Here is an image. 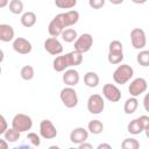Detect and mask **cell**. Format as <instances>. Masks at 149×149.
Masks as SVG:
<instances>
[{
    "label": "cell",
    "instance_id": "12",
    "mask_svg": "<svg viewBox=\"0 0 149 149\" xmlns=\"http://www.w3.org/2000/svg\"><path fill=\"white\" fill-rule=\"evenodd\" d=\"M44 49L47 52L54 56H58L63 52V45L62 43L57 40V37H49L44 41Z\"/></svg>",
    "mask_w": 149,
    "mask_h": 149
},
{
    "label": "cell",
    "instance_id": "19",
    "mask_svg": "<svg viewBox=\"0 0 149 149\" xmlns=\"http://www.w3.org/2000/svg\"><path fill=\"white\" fill-rule=\"evenodd\" d=\"M127 130H128V133H130V134H133V135H139V134H141L144 129H143V126H142L140 119L136 118V119H133V120L127 125Z\"/></svg>",
    "mask_w": 149,
    "mask_h": 149
},
{
    "label": "cell",
    "instance_id": "21",
    "mask_svg": "<svg viewBox=\"0 0 149 149\" xmlns=\"http://www.w3.org/2000/svg\"><path fill=\"white\" fill-rule=\"evenodd\" d=\"M87 130L93 135H99L104 130V123L100 120H91L87 123Z\"/></svg>",
    "mask_w": 149,
    "mask_h": 149
},
{
    "label": "cell",
    "instance_id": "13",
    "mask_svg": "<svg viewBox=\"0 0 149 149\" xmlns=\"http://www.w3.org/2000/svg\"><path fill=\"white\" fill-rule=\"evenodd\" d=\"M13 49L15 52L17 54H21V55H27L29 52H31L33 50V45L31 43L23 38V37H16L14 41H13Z\"/></svg>",
    "mask_w": 149,
    "mask_h": 149
},
{
    "label": "cell",
    "instance_id": "30",
    "mask_svg": "<svg viewBox=\"0 0 149 149\" xmlns=\"http://www.w3.org/2000/svg\"><path fill=\"white\" fill-rule=\"evenodd\" d=\"M55 5L61 9H71L77 5V0H55Z\"/></svg>",
    "mask_w": 149,
    "mask_h": 149
},
{
    "label": "cell",
    "instance_id": "15",
    "mask_svg": "<svg viewBox=\"0 0 149 149\" xmlns=\"http://www.w3.org/2000/svg\"><path fill=\"white\" fill-rule=\"evenodd\" d=\"M88 139V130L84 127H77L70 133V141L74 144H80Z\"/></svg>",
    "mask_w": 149,
    "mask_h": 149
},
{
    "label": "cell",
    "instance_id": "1",
    "mask_svg": "<svg viewBox=\"0 0 149 149\" xmlns=\"http://www.w3.org/2000/svg\"><path fill=\"white\" fill-rule=\"evenodd\" d=\"M133 76H134V69L128 64H121L114 70L113 80L119 85H123L128 80H130Z\"/></svg>",
    "mask_w": 149,
    "mask_h": 149
},
{
    "label": "cell",
    "instance_id": "34",
    "mask_svg": "<svg viewBox=\"0 0 149 149\" xmlns=\"http://www.w3.org/2000/svg\"><path fill=\"white\" fill-rule=\"evenodd\" d=\"M106 0H88V6L92 9H100L105 6Z\"/></svg>",
    "mask_w": 149,
    "mask_h": 149
},
{
    "label": "cell",
    "instance_id": "8",
    "mask_svg": "<svg viewBox=\"0 0 149 149\" xmlns=\"http://www.w3.org/2000/svg\"><path fill=\"white\" fill-rule=\"evenodd\" d=\"M40 135L45 140H52L57 136V129L52 121L44 119L40 122Z\"/></svg>",
    "mask_w": 149,
    "mask_h": 149
},
{
    "label": "cell",
    "instance_id": "11",
    "mask_svg": "<svg viewBox=\"0 0 149 149\" xmlns=\"http://www.w3.org/2000/svg\"><path fill=\"white\" fill-rule=\"evenodd\" d=\"M102 95L111 102H118L121 99V91L114 84H105L102 86Z\"/></svg>",
    "mask_w": 149,
    "mask_h": 149
},
{
    "label": "cell",
    "instance_id": "2",
    "mask_svg": "<svg viewBox=\"0 0 149 149\" xmlns=\"http://www.w3.org/2000/svg\"><path fill=\"white\" fill-rule=\"evenodd\" d=\"M54 19L56 20V22L63 29H65V28H69V27L76 24L78 22V20H79V13L77 10H74V9H71V10H68L65 13L57 14Z\"/></svg>",
    "mask_w": 149,
    "mask_h": 149
},
{
    "label": "cell",
    "instance_id": "44",
    "mask_svg": "<svg viewBox=\"0 0 149 149\" xmlns=\"http://www.w3.org/2000/svg\"><path fill=\"white\" fill-rule=\"evenodd\" d=\"M144 132H146V136L149 139V127H148L147 129H144Z\"/></svg>",
    "mask_w": 149,
    "mask_h": 149
},
{
    "label": "cell",
    "instance_id": "27",
    "mask_svg": "<svg viewBox=\"0 0 149 149\" xmlns=\"http://www.w3.org/2000/svg\"><path fill=\"white\" fill-rule=\"evenodd\" d=\"M136 61L141 66H149V50H141L136 56Z\"/></svg>",
    "mask_w": 149,
    "mask_h": 149
},
{
    "label": "cell",
    "instance_id": "32",
    "mask_svg": "<svg viewBox=\"0 0 149 149\" xmlns=\"http://www.w3.org/2000/svg\"><path fill=\"white\" fill-rule=\"evenodd\" d=\"M122 49H123V45L118 40L112 41L109 43V45H108V51L109 52H120V51H122Z\"/></svg>",
    "mask_w": 149,
    "mask_h": 149
},
{
    "label": "cell",
    "instance_id": "5",
    "mask_svg": "<svg viewBox=\"0 0 149 149\" xmlns=\"http://www.w3.org/2000/svg\"><path fill=\"white\" fill-rule=\"evenodd\" d=\"M105 108V101L104 98L98 94H91L87 99V111L91 114H100Z\"/></svg>",
    "mask_w": 149,
    "mask_h": 149
},
{
    "label": "cell",
    "instance_id": "17",
    "mask_svg": "<svg viewBox=\"0 0 149 149\" xmlns=\"http://www.w3.org/2000/svg\"><path fill=\"white\" fill-rule=\"evenodd\" d=\"M20 21H21V24L23 26V27H26V28H31V27H34L35 26V23H36V21H37V16H36V14L34 13V12H26V13H23L22 15H21V19H20Z\"/></svg>",
    "mask_w": 149,
    "mask_h": 149
},
{
    "label": "cell",
    "instance_id": "24",
    "mask_svg": "<svg viewBox=\"0 0 149 149\" xmlns=\"http://www.w3.org/2000/svg\"><path fill=\"white\" fill-rule=\"evenodd\" d=\"M20 136H21V133L19 132V130H16L15 128H8L6 132H5V134H3V137L9 142V143H14V142H16V141H19L20 140Z\"/></svg>",
    "mask_w": 149,
    "mask_h": 149
},
{
    "label": "cell",
    "instance_id": "36",
    "mask_svg": "<svg viewBox=\"0 0 149 149\" xmlns=\"http://www.w3.org/2000/svg\"><path fill=\"white\" fill-rule=\"evenodd\" d=\"M139 119L143 126V129H147L149 127V116L148 115H141V116H139Z\"/></svg>",
    "mask_w": 149,
    "mask_h": 149
},
{
    "label": "cell",
    "instance_id": "28",
    "mask_svg": "<svg viewBox=\"0 0 149 149\" xmlns=\"http://www.w3.org/2000/svg\"><path fill=\"white\" fill-rule=\"evenodd\" d=\"M107 61L109 64H120L122 61H123V52L120 51V52H109L108 51V56H107Z\"/></svg>",
    "mask_w": 149,
    "mask_h": 149
},
{
    "label": "cell",
    "instance_id": "39",
    "mask_svg": "<svg viewBox=\"0 0 149 149\" xmlns=\"http://www.w3.org/2000/svg\"><path fill=\"white\" fill-rule=\"evenodd\" d=\"M8 141L3 137V139H0V149H7L8 148Z\"/></svg>",
    "mask_w": 149,
    "mask_h": 149
},
{
    "label": "cell",
    "instance_id": "31",
    "mask_svg": "<svg viewBox=\"0 0 149 149\" xmlns=\"http://www.w3.org/2000/svg\"><path fill=\"white\" fill-rule=\"evenodd\" d=\"M70 56H71V59H72V66H77V65H80L81 62H83V54L77 51V50H73L70 52Z\"/></svg>",
    "mask_w": 149,
    "mask_h": 149
},
{
    "label": "cell",
    "instance_id": "40",
    "mask_svg": "<svg viewBox=\"0 0 149 149\" xmlns=\"http://www.w3.org/2000/svg\"><path fill=\"white\" fill-rule=\"evenodd\" d=\"M98 149H102V148H106V149H111L112 147H111V144H108V143H100V144H98V147H97Z\"/></svg>",
    "mask_w": 149,
    "mask_h": 149
},
{
    "label": "cell",
    "instance_id": "33",
    "mask_svg": "<svg viewBox=\"0 0 149 149\" xmlns=\"http://www.w3.org/2000/svg\"><path fill=\"white\" fill-rule=\"evenodd\" d=\"M41 135H37L36 133L31 132V133H28L27 135V139L29 140V142L31 143V146L34 147H40L41 146Z\"/></svg>",
    "mask_w": 149,
    "mask_h": 149
},
{
    "label": "cell",
    "instance_id": "18",
    "mask_svg": "<svg viewBox=\"0 0 149 149\" xmlns=\"http://www.w3.org/2000/svg\"><path fill=\"white\" fill-rule=\"evenodd\" d=\"M99 81H100L99 76L94 71H88L84 76V83H85V85L87 87H91V88L97 87L99 85Z\"/></svg>",
    "mask_w": 149,
    "mask_h": 149
},
{
    "label": "cell",
    "instance_id": "25",
    "mask_svg": "<svg viewBox=\"0 0 149 149\" xmlns=\"http://www.w3.org/2000/svg\"><path fill=\"white\" fill-rule=\"evenodd\" d=\"M20 76L23 80H31L35 76V70L31 65H24L20 70Z\"/></svg>",
    "mask_w": 149,
    "mask_h": 149
},
{
    "label": "cell",
    "instance_id": "7",
    "mask_svg": "<svg viewBox=\"0 0 149 149\" xmlns=\"http://www.w3.org/2000/svg\"><path fill=\"white\" fill-rule=\"evenodd\" d=\"M130 42L135 49L142 50L147 44V36L144 30L141 28H134L130 31Z\"/></svg>",
    "mask_w": 149,
    "mask_h": 149
},
{
    "label": "cell",
    "instance_id": "42",
    "mask_svg": "<svg viewBox=\"0 0 149 149\" xmlns=\"http://www.w3.org/2000/svg\"><path fill=\"white\" fill-rule=\"evenodd\" d=\"M108 1H109L112 5H121L125 0H108Z\"/></svg>",
    "mask_w": 149,
    "mask_h": 149
},
{
    "label": "cell",
    "instance_id": "10",
    "mask_svg": "<svg viewBox=\"0 0 149 149\" xmlns=\"http://www.w3.org/2000/svg\"><path fill=\"white\" fill-rule=\"evenodd\" d=\"M70 66H72V59H71L70 52H68L65 55L57 56L52 62V68L56 72H63L66 69H69Z\"/></svg>",
    "mask_w": 149,
    "mask_h": 149
},
{
    "label": "cell",
    "instance_id": "41",
    "mask_svg": "<svg viewBox=\"0 0 149 149\" xmlns=\"http://www.w3.org/2000/svg\"><path fill=\"white\" fill-rule=\"evenodd\" d=\"M7 5H9V0H0V8H5Z\"/></svg>",
    "mask_w": 149,
    "mask_h": 149
},
{
    "label": "cell",
    "instance_id": "35",
    "mask_svg": "<svg viewBox=\"0 0 149 149\" xmlns=\"http://www.w3.org/2000/svg\"><path fill=\"white\" fill-rule=\"evenodd\" d=\"M7 129H8V127H7L6 118H5L3 115H1V116H0V135H3Z\"/></svg>",
    "mask_w": 149,
    "mask_h": 149
},
{
    "label": "cell",
    "instance_id": "29",
    "mask_svg": "<svg viewBox=\"0 0 149 149\" xmlns=\"http://www.w3.org/2000/svg\"><path fill=\"white\" fill-rule=\"evenodd\" d=\"M121 147L123 149H139L140 148V142L136 140V139H133V137H128V139H125L121 143Z\"/></svg>",
    "mask_w": 149,
    "mask_h": 149
},
{
    "label": "cell",
    "instance_id": "16",
    "mask_svg": "<svg viewBox=\"0 0 149 149\" xmlns=\"http://www.w3.org/2000/svg\"><path fill=\"white\" fill-rule=\"evenodd\" d=\"M14 29L10 24L1 23L0 24V40L2 42H10L14 40Z\"/></svg>",
    "mask_w": 149,
    "mask_h": 149
},
{
    "label": "cell",
    "instance_id": "22",
    "mask_svg": "<svg viewBox=\"0 0 149 149\" xmlns=\"http://www.w3.org/2000/svg\"><path fill=\"white\" fill-rule=\"evenodd\" d=\"M61 37H62V40L65 41L66 43H72V42H74V41L78 38V34H77V31H76L74 29H72V28H65V29L63 30Z\"/></svg>",
    "mask_w": 149,
    "mask_h": 149
},
{
    "label": "cell",
    "instance_id": "20",
    "mask_svg": "<svg viewBox=\"0 0 149 149\" xmlns=\"http://www.w3.org/2000/svg\"><path fill=\"white\" fill-rule=\"evenodd\" d=\"M137 107H139V100L136 99V97H130L126 100L123 105V111L126 114H133L136 112Z\"/></svg>",
    "mask_w": 149,
    "mask_h": 149
},
{
    "label": "cell",
    "instance_id": "23",
    "mask_svg": "<svg viewBox=\"0 0 149 149\" xmlns=\"http://www.w3.org/2000/svg\"><path fill=\"white\" fill-rule=\"evenodd\" d=\"M63 28L56 22V20L55 19H52L50 22H49V26H48V31H49V34H50V36H52V37H58V36H61L62 35V33H63Z\"/></svg>",
    "mask_w": 149,
    "mask_h": 149
},
{
    "label": "cell",
    "instance_id": "38",
    "mask_svg": "<svg viewBox=\"0 0 149 149\" xmlns=\"http://www.w3.org/2000/svg\"><path fill=\"white\" fill-rule=\"evenodd\" d=\"M78 148L79 149H93V146L91 143H86V141H85V142L78 144Z\"/></svg>",
    "mask_w": 149,
    "mask_h": 149
},
{
    "label": "cell",
    "instance_id": "6",
    "mask_svg": "<svg viewBox=\"0 0 149 149\" xmlns=\"http://www.w3.org/2000/svg\"><path fill=\"white\" fill-rule=\"evenodd\" d=\"M92 45H93V37L88 33L81 34L74 41V50H77V51H79L81 54H85V52L90 51Z\"/></svg>",
    "mask_w": 149,
    "mask_h": 149
},
{
    "label": "cell",
    "instance_id": "14",
    "mask_svg": "<svg viewBox=\"0 0 149 149\" xmlns=\"http://www.w3.org/2000/svg\"><path fill=\"white\" fill-rule=\"evenodd\" d=\"M62 79L66 86H76L80 80V76L76 69H66L63 73Z\"/></svg>",
    "mask_w": 149,
    "mask_h": 149
},
{
    "label": "cell",
    "instance_id": "4",
    "mask_svg": "<svg viewBox=\"0 0 149 149\" xmlns=\"http://www.w3.org/2000/svg\"><path fill=\"white\" fill-rule=\"evenodd\" d=\"M12 127L19 130L20 133H24L31 129L33 127V120L29 115L23 113H17L12 119Z\"/></svg>",
    "mask_w": 149,
    "mask_h": 149
},
{
    "label": "cell",
    "instance_id": "37",
    "mask_svg": "<svg viewBox=\"0 0 149 149\" xmlns=\"http://www.w3.org/2000/svg\"><path fill=\"white\" fill-rule=\"evenodd\" d=\"M143 107H144V109L149 113V92L144 95V98H143Z\"/></svg>",
    "mask_w": 149,
    "mask_h": 149
},
{
    "label": "cell",
    "instance_id": "3",
    "mask_svg": "<svg viewBox=\"0 0 149 149\" xmlns=\"http://www.w3.org/2000/svg\"><path fill=\"white\" fill-rule=\"evenodd\" d=\"M59 98L66 108H73L78 105V95L73 86H66L62 88L59 93Z\"/></svg>",
    "mask_w": 149,
    "mask_h": 149
},
{
    "label": "cell",
    "instance_id": "43",
    "mask_svg": "<svg viewBox=\"0 0 149 149\" xmlns=\"http://www.w3.org/2000/svg\"><path fill=\"white\" fill-rule=\"evenodd\" d=\"M134 3H136V5H143V3H146L147 2V0H132Z\"/></svg>",
    "mask_w": 149,
    "mask_h": 149
},
{
    "label": "cell",
    "instance_id": "9",
    "mask_svg": "<svg viewBox=\"0 0 149 149\" xmlns=\"http://www.w3.org/2000/svg\"><path fill=\"white\" fill-rule=\"evenodd\" d=\"M147 87H148L147 80L142 77H139V78H135L133 81H130L128 92L130 93L132 97H139L140 94H142L147 91Z\"/></svg>",
    "mask_w": 149,
    "mask_h": 149
},
{
    "label": "cell",
    "instance_id": "26",
    "mask_svg": "<svg viewBox=\"0 0 149 149\" xmlns=\"http://www.w3.org/2000/svg\"><path fill=\"white\" fill-rule=\"evenodd\" d=\"M8 7H9V12L15 15H19L23 12V2L21 0H10Z\"/></svg>",
    "mask_w": 149,
    "mask_h": 149
}]
</instances>
